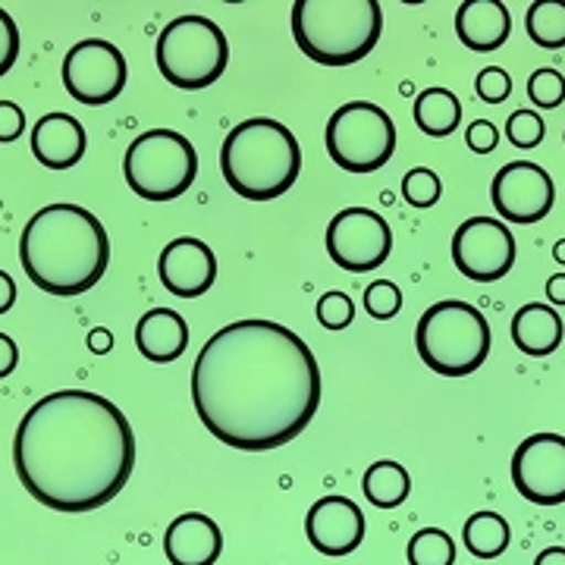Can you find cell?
<instances>
[{
	"mask_svg": "<svg viewBox=\"0 0 565 565\" xmlns=\"http://www.w3.org/2000/svg\"><path fill=\"white\" fill-rule=\"evenodd\" d=\"M158 277L170 296L199 299L217 280V258L211 245H204L202 239L180 236L170 245H163L161 258H158Z\"/></svg>",
	"mask_w": 565,
	"mask_h": 565,
	"instance_id": "16",
	"label": "cell"
},
{
	"mask_svg": "<svg viewBox=\"0 0 565 565\" xmlns=\"http://www.w3.org/2000/svg\"><path fill=\"white\" fill-rule=\"evenodd\" d=\"M465 141H468V148L475 154H490L500 145V132L490 120H475L468 122V129H465Z\"/></svg>",
	"mask_w": 565,
	"mask_h": 565,
	"instance_id": "34",
	"label": "cell"
},
{
	"mask_svg": "<svg viewBox=\"0 0 565 565\" xmlns=\"http://www.w3.org/2000/svg\"><path fill=\"white\" fill-rule=\"evenodd\" d=\"M408 565H456V544L440 527H422L408 541Z\"/></svg>",
	"mask_w": 565,
	"mask_h": 565,
	"instance_id": "26",
	"label": "cell"
},
{
	"mask_svg": "<svg viewBox=\"0 0 565 565\" xmlns=\"http://www.w3.org/2000/svg\"><path fill=\"white\" fill-rule=\"evenodd\" d=\"M452 264L475 282H497L515 264V239L503 221L471 217L452 233Z\"/></svg>",
	"mask_w": 565,
	"mask_h": 565,
	"instance_id": "12",
	"label": "cell"
},
{
	"mask_svg": "<svg viewBox=\"0 0 565 565\" xmlns=\"http://www.w3.org/2000/svg\"><path fill=\"white\" fill-rule=\"evenodd\" d=\"M226 185L248 202H270L286 195L302 170V148L289 126L252 117L230 129L221 148Z\"/></svg>",
	"mask_w": 565,
	"mask_h": 565,
	"instance_id": "4",
	"label": "cell"
},
{
	"mask_svg": "<svg viewBox=\"0 0 565 565\" xmlns=\"http://www.w3.org/2000/svg\"><path fill=\"white\" fill-rule=\"evenodd\" d=\"M136 345L148 362H177L189 345V323L182 321V315L173 308H151L139 318Z\"/></svg>",
	"mask_w": 565,
	"mask_h": 565,
	"instance_id": "20",
	"label": "cell"
},
{
	"mask_svg": "<svg viewBox=\"0 0 565 565\" xmlns=\"http://www.w3.org/2000/svg\"><path fill=\"white\" fill-rule=\"evenodd\" d=\"M462 541L465 550L478 559H497L509 550V541H512V531H509V522L497 512H475L462 527Z\"/></svg>",
	"mask_w": 565,
	"mask_h": 565,
	"instance_id": "24",
	"label": "cell"
},
{
	"mask_svg": "<svg viewBox=\"0 0 565 565\" xmlns=\"http://www.w3.org/2000/svg\"><path fill=\"white\" fill-rule=\"evenodd\" d=\"M163 553L170 565H214L223 553L221 527L202 512H185L163 531Z\"/></svg>",
	"mask_w": 565,
	"mask_h": 565,
	"instance_id": "17",
	"label": "cell"
},
{
	"mask_svg": "<svg viewBox=\"0 0 565 565\" xmlns=\"http://www.w3.org/2000/svg\"><path fill=\"white\" fill-rule=\"evenodd\" d=\"M305 537L323 556H349L364 541V512L349 497H321L305 515Z\"/></svg>",
	"mask_w": 565,
	"mask_h": 565,
	"instance_id": "15",
	"label": "cell"
},
{
	"mask_svg": "<svg viewBox=\"0 0 565 565\" xmlns=\"http://www.w3.org/2000/svg\"><path fill=\"white\" fill-rule=\"evenodd\" d=\"M505 136H509V141L515 148H537L544 141L546 126L541 120V114H534V110H515L505 120Z\"/></svg>",
	"mask_w": 565,
	"mask_h": 565,
	"instance_id": "30",
	"label": "cell"
},
{
	"mask_svg": "<svg viewBox=\"0 0 565 565\" xmlns=\"http://www.w3.org/2000/svg\"><path fill=\"white\" fill-rule=\"evenodd\" d=\"M546 296L553 305H565V274H553L546 280Z\"/></svg>",
	"mask_w": 565,
	"mask_h": 565,
	"instance_id": "39",
	"label": "cell"
},
{
	"mask_svg": "<svg viewBox=\"0 0 565 565\" xmlns=\"http://www.w3.org/2000/svg\"><path fill=\"white\" fill-rule=\"evenodd\" d=\"M553 258L559 264H565V239H559V243L553 245Z\"/></svg>",
	"mask_w": 565,
	"mask_h": 565,
	"instance_id": "41",
	"label": "cell"
},
{
	"mask_svg": "<svg viewBox=\"0 0 565 565\" xmlns=\"http://www.w3.org/2000/svg\"><path fill=\"white\" fill-rule=\"evenodd\" d=\"M85 129L70 114H47L32 129V154L47 170H70L85 158Z\"/></svg>",
	"mask_w": 565,
	"mask_h": 565,
	"instance_id": "18",
	"label": "cell"
},
{
	"mask_svg": "<svg viewBox=\"0 0 565 565\" xmlns=\"http://www.w3.org/2000/svg\"><path fill=\"white\" fill-rule=\"evenodd\" d=\"M318 321L327 330H345L352 318H355V302L345 292H327L318 299Z\"/></svg>",
	"mask_w": 565,
	"mask_h": 565,
	"instance_id": "31",
	"label": "cell"
},
{
	"mask_svg": "<svg viewBox=\"0 0 565 565\" xmlns=\"http://www.w3.org/2000/svg\"><path fill=\"white\" fill-rule=\"evenodd\" d=\"M490 323L475 305L446 299L430 305L415 327V349L434 374L468 377L490 355Z\"/></svg>",
	"mask_w": 565,
	"mask_h": 565,
	"instance_id": "6",
	"label": "cell"
},
{
	"mask_svg": "<svg viewBox=\"0 0 565 565\" xmlns=\"http://www.w3.org/2000/svg\"><path fill=\"white\" fill-rule=\"evenodd\" d=\"M17 362H20V349L13 343V337L0 333V377H7L17 367Z\"/></svg>",
	"mask_w": 565,
	"mask_h": 565,
	"instance_id": "36",
	"label": "cell"
},
{
	"mask_svg": "<svg viewBox=\"0 0 565 565\" xmlns=\"http://www.w3.org/2000/svg\"><path fill=\"white\" fill-rule=\"evenodd\" d=\"M61 73L70 98L85 107L117 102L126 88V76H129L120 47L104 39H85L73 44Z\"/></svg>",
	"mask_w": 565,
	"mask_h": 565,
	"instance_id": "10",
	"label": "cell"
},
{
	"mask_svg": "<svg viewBox=\"0 0 565 565\" xmlns=\"http://www.w3.org/2000/svg\"><path fill=\"white\" fill-rule=\"evenodd\" d=\"M13 468L29 497L54 512L102 509L136 471V434L117 405L88 390L51 393L25 412Z\"/></svg>",
	"mask_w": 565,
	"mask_h": 565,
	"instance_id": "2",
	"label": "cell"
},
{
	"mask_svg": "<svg viewBox=\"0 0 565 565\" xmlns=\"http://www.w3.org/2000/svg\"><path fill=\"white\" fill-rule=\"evenodd\" d=\"M527 98L544 110L559 107L565 102V76L559 70H534L527 79Z\"/></svg>",
	"mask_w": 565,
	"mask_h": 565,
	"instance_id": "29",
	"label": "cell"
},
{
	"mask_svg": "<svg viewBox=\"0 0 565 565\" xmlns=\"http://www.w3.org/2000/svg\"><path fill=\"white\" fill-rule=\"evenodd\" d=\"M399 308H403V292L396 282L377 280L364 289V311L374 321H393L399 315Z\"/></svg>",
	"mask_w": 565,
	"mask_h": 565,
	"instance_id": "28",
	"label": "cell"
},
{
	"mask_svg": "<svg viewBox=\"0 0 565 565\" xmlns=\"http://www.w3.org/2000/svg\"><path fill=\"white\" fill-rule=\"evenodd\" d=\"M289 25L308 61L340 70L374 51L384 32V10L377 0H296Z\"/></svg>",
	"mask_w": 565,
	"mask_h": 565,
	"instance_id": "5",
	"label": "cell"
},
{
	"mask_svg": "<svg viewBox=\"0 0 565 565\" xmlns=\"http://www.w3.org/2000/svg\"><path fill=\"white\" fill-rule=\"evenodd\" d=\"M534 565H565V546H546V550H541V556L534 559Z\"/></svg>",
	"mask_w": 565,
	"mask_h": 565,
	"instance_id": "40",
	"label": "cell"
},
{
	"mask_svg": "<svg viewBox=\"0 0 565 565\" xmlns=\"http://www.w3.org/2000/svg\"><path fill=\"white\" fill-rule=\"evenodd\" d=\"M490 202L509 223H537L553 211L556 189L541 163L512 161L497 170L490 185Z\"/></svg>",
	"mask_w": 565,
	"mask_h": 565,
	"instance_id": "14",
	"label": "cell"
},
{
	"mask_svg": "<svg viewBox=\"0 0 565 565\" xmlns=\"http://www.w3.org/2000/svg\"><path fill=\"white\" fill-rule=\"evenodd\" d=\"M192 403L223 446L277 449L315 422L321 367L302 337L282 323H226L195 359Z\"/></svg>",
	"mask_w": 565,
	"mask_h": 565,
	"instance_id": "1",
	"label": "cell"
},
{
	"mask_svg": "<svg viewBox=\"0 0 565 565\" xmlns=\"http://www.w3.org/2000/svg\"><path fill=\"white\" fill-rule=\"evenodd\" d=\"M462 122V104L449 88H427L415 98V126L430 139H446Z\"/></svg>",
	"mask_w": 565,
	"mask_h": 565,
	"instance_id": "22",
	"label": "cell"
},
{
	"mask_svg": "<svg viewBox=\"0 0 565 565\" xmlns=\"http://www.w3.org/2000/svg\"><path fill=\"white\" fill-rule=\"evenodd\" d=\"M17 302V282L7 270H0V315H7Z\"/></svg>",
	"mask_w": 565,
	"mask_h": 565,
	"instance_id": "37",
	"label": "cell"
},
{
	"mask_svg": "<svg viewBox=\"0 0 565 565\" xmlns=\"http://www.w3.org/2000/svg\"><path fill=\"white\" fill-rule=\"evenodd\" d=\"M393 252L390 223L367 207H345L327 226V255L340 270L367 274L377 270Z\"/></svg>",
	"mask_w": 565,
	"mask_h": 565,
	"instance_id": "11",
	"label": "cell"
},
{
	"mask_svg": "<svg viewBox=\"0 0 565 565\" xmlns=\"http://www.w3.org/2000/svg\"><path fill=\"white\" fill-rule=\"evenodd\" d=\"M565 323L556 315V308L541 302L522 305L512 318V343L519 352H525L531 359H544L553 355L563 345Z\"/></svg>",
	"mask_w": 565,
	"mask_h": 565,
	"instance_id": "21",
	"label": "cell"
},
{
	"mask_svg": "<svg viewBox=\"0 0 565 565\" xmlns=\"http://www.w3.org/2000/svg\"><path fill=\"white\" fill-rule=\"evenodd\" d=\"M20 57V29L7 10H0V79L13 70Z\"/></svg>",
	"mask_w": 565,
	"mask_h": 565,
	"instance_id": "33",
	"label": "cell"
},
{
	"mask_svg": "<svg viewBox=\"0 0 565 565\" xmlns=\"http://www.w3.org/2000/svg\"><path fill=\"white\" fill-rule=\"evenodd\" d=\"M110 345H114V337H110V330H104V327H95V330L88 333V349H92L95 355H104V352H110Z\"/></svg>",
	"mask_w": 565,
	"mask_h": 565,
	"instance_id": "38",
	"label": "cell"
},
{
	"mask_svg": "<svg viewBox=\"0 0 565 565\" xmlns=\"http://www.w3.org/2000/svg\"><path fill=\"white\" fill-rule=\"evenodd\" d=\"M122 173L129 189L145 202H173L199 177V154L182 132L148 129L129 145Z\"/></svg>",
	"mask_w": 565,
	"mask_h": 565,
	"instance_id": "8",
	"label": "cell"
},
{
	"mask_svg": "<svg viewBox=\"0 0 565 565\" xmlns=\"http://www.w3.org/2000/svg\"><path fill=\"white\" fill-rule=\"evenodd\" d=\"M475 88H478L481 102L503 104L505 98H509V92H512V79H509V73H505V70H500V66H487V70H481V73H478Z\"/></svg>",
	"mask_w": 565,
	"mask_h": 565,
	"instance_id": "32",
	"label": "cell"
},
{
	"mask_svg": "<svg viewBox=\"0 0 565 565\" xmlns=\"http://www.w3.org/2000/svg\"><path fill=\"white\" fill-rule=\"evenodd\" d=\"M403 195L412 207H434V204L440 202V195H444V182H440V177L434 170L415 167V170L405 173Z\"/></svg>",
	"mask_w": 565,
	"mask_h": 565,
	"instance_id": "27",
	"label": "cell"
},
{
	"mask_svg": "<svg viewBox=\"0 0 565 565\" xmlns=\"http://www.w3.org/2000/svg\"><path fill=\"white\" fill-rule=\"evenodd\" d=\"M20 262L41 292L73 299L102 282L110 267V239L88 207L47 204L22 230Z\"/></svg>",
	"mask_w": 565,
	"mask_h": 565,
	"instance_id": "3",
	"label": "cell"
},
{
	"mask_svg": "<svg viewBox=\"0 0 565 565\" xmlns=\"http://www.w3.org/2000/svg\"><path fill=\"white\" fill-rule=\"evenodd\" d=\"M22 129H25V114L20 104L0 102V145L20 139Z\"/></svg>",
	"mask_w": 565,
	"mask_h": 565,
	"instance_id": "35",
	"label": "cell"
},
{
	"mask_svg": "<svg viewBox=\"0 0 565 565\" xmlns=\"http://www.w3.org/2000/svg\"><path fill=\"white\" fill-rule=\"evenodd\" d=\"M512 32V20L503 0H468L456 13V35L468 51H500Z\"/></svg>",
	"mask_w": 565,
	"mask_h": 565,
	"instance_id": "19",
	"label": "cell"
},
{
	"mask_svg": "<svg viewBox=\"0 0 565 565\" xmlns=\"http://www.w3.org/2000/svg\"><path fill=\"white\" fill-rule=\"evenodd\" d=\"M364 500L377 509H396L408 500L412 493V478L399 462H390V459H381L374 462L362 478Z\"/></svg>",
	"mask_w": 565,
	"mask_h": 565,
	"instance_id": "23",
	"label": "cell"
},
{
	"mask_svg": "<svg viewBox=\"0 0 565 565\" xmlns=\"http://www.w3.org/2000/svg\"><path fill=\"white\" fill-rule=\"evenodd\" d=\"M527 39L537 47L556 51L565 47V3L563 0H537L527 7L525 17Z\"/></svg>",
	"mask_w": 565,
	"mask_h": 565,
	"instance_id": "25",
	"label": "cell"
},
{
	"mask_svg": "<svg viewBox=\"0 0 565 565\" xmlns=\"http://www.w3.org/2000/svg\"><path fill=\"white\" fill-rule=\"evenodd\" d=\"M512 484L534 505L565 503V437L534 434L515 446Z\"/></svg>",
	"mask_w": 565,
	"mask_h": 565,
	"instance_id": "13",
	"label": "cell"
},
{
	"mask_svg": "<svg viewBox=\"0 0 565 565\" xmlns=\"http://www.w3.org/2000/svg\"><path fill=\"white\" fill-rule=\"evenodd\" d=\"M396 151V126L371 102L343 104L327 122V154L345 173H374Z\"/></svg>",
	"mask_w": 565,
	"mask_h": 565,
	"instance_id": "9",
	"label": "cell"
},
{
	"mask_svg": "<svg viewBox=\"0 0 565 565\" xmlns=\"http://www.w3.org/2000/svg\"><path fill=\"white\" fill-rule=\"evenodd\" d=\"M158 70L182 92H202L221 79L230 63L223 29L207 17H177L163 25L154 44Z\"/></svg>",
	"mask_w": 565,
	"mask_h": 565,
	"instance_id": "7",
	"label": "cell"
}]
</instances>
